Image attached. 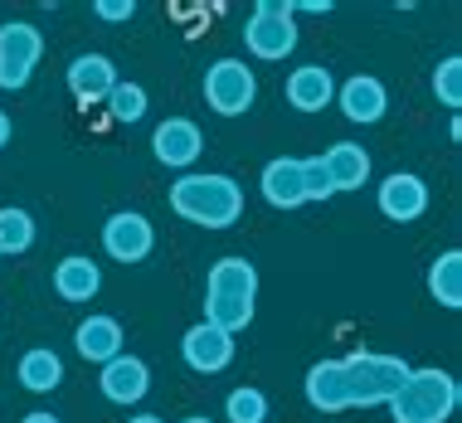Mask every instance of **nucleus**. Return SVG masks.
<instances>
[{
    "label": "nucleus",
    "mask_w": 462,
    "mask_h": 423,
    "mask_svg": "<svg viewBox=\"0 0 462 423\" xmlns=\"http://www.w3.org/2000/svg\"><path fill=\"white\" fill-rule=\"evenodd\" d=\"M171 209L185 224H199V229H229V224L244 219V185L234 176H219V170H185V176L171 185Z\"/></svg>",
    "instance_id": "nucleus-1"
},
{
    "label": "nucleus",
    "mask_w": 462,
    "mask_h": 423,
    "mask_svg": "<svg viewBox=\"0 0 462 423\" xmlns=\"http://www.w3.org/2000/svg\"><path fill=\"white\" fill-rule=\"evenodd\" d=\"M462 404V390L448 370H409V380L399 384L390 400L394 423H448Z\"/></svg>",
    "instance_id": "nucleus-2"
},
{
    "label": "nucleus",
    "mask_w": 462,
    "mask_h": 423,
    "mask_svg": "<svg viewBox=\"0 0 462 423\" xmlns=\"http://www.w3.org/2000/svg\"><path fill=\"white\" fill-rule=\"evenodd\" d=\"M409 360L399 355H380V351H356L341 360V375H346V404L374 409V404H390L399 394V384L409 380Z\"/></svg>",
    "instance_id": "nucleus-3"
},
{
    "label": "nucleus",
    "mask_w": 462,
    "mask_h": 423,
    "mask_svg": "<svg viewBox=\"0 0 462 423\" xmlns=\"http://www.w3.org/2000/svg\"><path fill=\"white\" fill-rule=\"evenodd\" d=\"M244 44L254 59H268L278 64L297 49V15H292V0H258L254 15L244 24Z\"/></svg>",
    "instance_id": "nucleus-4"
},
{
    "label": "nucleus",
    "mask_w": 462,
    "mask_h": 423,
    "mask_svg": "<svg viewBox=\"0 0 462 423\" xmlns=\"http://www.w3.org/2000/svg\"><path fill=\"white\" fill-rule=\"evenodd\" d=\"M258 97V78L244 59H215L205 69V103L219 112V117H244Z\"/></svg>",
    "instance_id": "nucleus-5"
},
{
    "label": "nucleus",
    "mask_w": 462,
    "mask_h": 423,
    "mask_svg": "<svg viewBox=\"0 0 462 423\" xmlns=\"http://www.w3.org/2000/svg\"><path fill=\"white\" fill-rule=\"evenodd\" d=\"M44 54V34L24 20H10L0 24V88H24L34 78V64Z\"/></svg>",
    "instance_id": "nucleus-6"
},
{
    "label": "nucleus",
    "mask_w": 462,
    "mask_h": 423,
    "mask_svg": "<svg viewBox=\"0 0 462 423\" xmlns=\"http://www.w3.org/2000/svg\"><path fill=\"white\" fill-rule=\"evenodd\" d=\"M103 248H107L112 263H142V258L156 248L152 219L136 215V209H117V215L103 224Z\"/></svg>",
    "instance_id": "nucleus-7"
},
{
    "label": "nucleus",
    "mask_w": 462,
    "mask_h": 423,
    "mask_svg": "<svg viewBox=\"0 0 462 423\" xmlns=\"http://www.w3.org/2000/svg\"><path fill=\"white\" fill-rule=\"evenodd\" d=\"M97 390H103V400L112 404H142L146 400V390H152V370H146V360H136V355H112L107 365H97Z\"/></svg>",
    "instance_id": "nucleus-8"
},
{
    "label": "nucleus",
    "mask_w": 462,
    "mask_h": 423,
    "mask_svg": "<svg viewBox=\"0 0 462 423\" xmlns=\"http://www.w3.org/2000/svg\"><path fill=\"white\" fill-rule=\"evenodd\" d=\"M152 152L161 166H171V170H190L199 152H205V136H199V127L190 117H166L161 127L152 132Z\"/></svg>",
    "instance_id": "nucleus-9"
},
{
    "label": "nucleus",
    "mask_w": 462,
    "mask_h": 423,
    "mask_svg": "<svg viewBox=\"0 0 462 423\" xmlns=\"http://www.w3.org/2000/svg\"><path fill=\"white\" fill-rule=\"evenodd\" d=\"M380 215L394 219V224H414L423 209H429V185H423V176H414V170H394V176L380 180Z\"/></svg>",
    "instance_id": "nucleus-10"
},
{
    "label": "nucleus",
    "mask_w": 462,
    "mask_h": 423,
    "mask_svg": "<svg viewBox=\"0 0 462 423\" xmlns=\"http://www.w3.org/2000/svg\"><path fill=\"white\" fill-rule=\"evenodd\" d=\"M180 355H185V365H190L195 375H219V370H229V360H234V336L215 331L209 321H195V326L185 331V341H180Z\"/></svg>",
    "instance_id": "nucleus-11"
},
{
    "label": "nucleus",
    "mask_w": 462,
    "mask_h": 423,
    "mask_svg": "<svg viewBox=\"0 0 462 423\" xmlns=\"http://www.w3.org/2000/svg\"><path fill=\"white\" fill-rule=\"evenodd\" d=\"M112 88H117V69H112L107 54H79L69 64V93L79 97V107L107 103Z\"/></svg>",
    "instance_id": "nucleus-12"
},
{
    "label": "nucleus",
    "mask_w": 462,
    "mask_h": 423,
    "mask_svg": "<svg viewBox=\"0 0 462 423\" xmlns=\"http://www.w3.org/2000/svg\"><path fill=\"white\" fill-rule=\"evenodd\" d=\"M336 103H341V112H346L351 122H360V127H374V122L384 117V107H390V93H384L380 78L356 73V78L336 83Z\"/></svg>",
    "instance_id": "nucleus-13"
},
{
    "label": "nucleus",
    "mask_w": 462,
    "mask_h": 423,
    "mask_svg": "<svg viewBox=\"0 0 462 423\" xmlns=\"http://www.w3.org/2000/svg\"><path fill=\"white\" fill-rule=\"evenodd\" d=\"M282 93H287V107L321 112V107L336 103V78H331V69H321V64H302V69L287 73V88Z\"/></svg>",
    "instance_id": "nucleus-14"
},
{
    "label": "nucleus",
    "mask_w": 462,
    "mask_h": 423,
    "mask_svg": "<svg viewBox=\"0 0 462 423\" xmlns=\"http://www.w3.org/2000/svg\"><path fill=\"white\" fill-rule=\"evenodd\" d=\"M258 190H263V200H268L273 209H297V205H307V195H302V161H297V156L268 161Z\"/></svg>",
    "instance_id": "nucleus-15"
},
{
    "label": "nucleus",
    "mask_w": 462,
    "mask_h": 423,
    "mask_svg": "<svg viewBox=\"0 0 462 423\" xmlns=\"http://www.w3.org/2000/svg\"><path fill=\"white\" fill-rule=\"evenodd\" d=\"M205 297H239V302H254L258 297V268L248 258H219L205 278Z\"/></svg>",
    "instance_id": "nucleus-16"
},
{
    "label": "nucleus",
    "mask_w": 462,
    "mask_h": 423,
    "mask_svg": "<svg viewBox=\"0 0 462 423\" xmlns=\"http://www.w3.org/2000/svg\"><path fill=\"white\" fill-rule=\"evenodd\" d=\"M97 288H103V268H97L93 258H83V253L59 258V268H54V292L64 297V302H93Z\"/></svg>",
    "instance_id": "nucleus-17"
},
{
    "label": "nucleus",
    "mask_w": 462,
    "mask_h": 423,
    "mask_svg": "<svg viewBox=\"0 0 462 423\" xmlns=\"http://www.w3.org/2000/svg\"><path fill=\"white\" fill-rule=\"evenodd\" d=\"M321 166H327L336 195H341V190H360V185L370 180V156H365V146H356V142H331L327 156H321Z\"/></svg>",
    "instance_id": "nucleus-18"
},
{
    "label": "nucleus",
    "mask_w": 462,
    "mask_h": 423,
    "mask_svg": "<svg viewBox=\"0 0 462 423\" xmlns=\"http://www.w3.org/2000/svg\"><path fill=\"white\" fill-rule=\"evenodd\" d=\"M307 404L321 409V414H341L346 404V375H341V360H317V365L307 370Z\"/></svg>",
    "instance_id": "nucleus-19"
},
{
    "label": "nucleus",
    "mask_w": 462,
    "mask_h": 423,
    "mask_svg": "<svg viewBox=\"0 0 462 423\" xmlns=\"http://www.w3.org/2000/svg\"><path fill=\"white\" fill-rule=\"evenodd\" d=\"M73 345H79L83 360L107 365L112 355H122V326H117V317H88V321H79Z\"/></svg>",
    "instance_id": "nucleus-20"
},
{
    "label": "nucleus",
    "mask_w": 462,
    "mask_h": 423,
    "mask_svg": "<svg viewBox=\"0 0 462 423\" xmlns=\"http://www.w3.org/2000/svg\"><path fill=\"white\" fill-rule=\"evenodd\" d=\"M20 384H24V390H34V394L59 390V384H64V360L49 351V345L24 351V355H20Z\"/></svg>",
    "instance_id": "nucleus-21"
},
{
    "label": "nucleus",
    "mask_w": 462,
    "mask_h": 423,
    "mask_svg": "<svg viewBox=\"0 0 462 423\" xmlns=\"http://www.w3.org/2000/svg\"><path fill=\"white\" fill-rule=\"evenodd\" d=\"M429 292H433V302L448 307V312L462 307V253L457 248H448V253H439L429 263Z\"/></svg>",
    "instance_id": "nucleus-22"
},
{
    "label": "nucleus",
    "mask_w": 462,
    "mask_h": 423,
    "mask_svg": "<svg viewBox=\"0 0 462 423\" xmlns=\"http://www.w3.org/2000/svg\"><path fill=\"white\" fill-rule=\"evenodd\" d=\"M205 321L224 336H239L248 321H254V302H239V297H205Z\"/></svg>",
    "instance_id": "nucleus-23"
},
{
    "label": "nucleus",
    "mask_w": 462,
    "mask_h": 423,
    "mask_svg": "<svg viewBox=\"0 0 462 423\" xmlns=\"http://www.w3.org/2000/svg\"><path fill=\"white\" fill-rule=\"evenodd\" d=\"M34 248V219L30 209H0V258H15Z\"/></svg>",
    "instance_id": "nucleus-24"
},
{
    "label": "nucleus",
    "mask_w": 462,
    "mask_h": 423,
    "mask_svg": "<svg viewBox=\"0 0 462 423\" xmlns=\"http://www.w3.org/2000/svg\"><path fill=\"white\" fill-rule=\"evenodd\" d=\"M224 418H229V423H268V394L254 390V384L229 390V400H224Z\"/></svg>",
    "instance_id": "nucleus-25"
},
{
    "label": "nucleus",
    "mask_w": 462,
    "mask_h": 423,
    "mask_svg": "<svg viewBox=\"0 0 462 423\" xmlns=\"http://www.w3.org/2000/svg\"><path fill=\"white\" fill-rule=\"evenodd\" d=\"M146 107H152V97H146L142 83H122V78H117V88L107 93V112H112L117 122H142Z\"/></svg>",
    "instance_id": "nucleus-26"
},
{
    "label": "nucleus",
    "mask_w": 462,
    "mask_h": 423,
    "mask_svg": "<svg viewBox=\"0 0 462 423\" xmlns=\"http://www.w3.org/2000/svg\"><path fill=\"white\" fill-rule=\"evenodd\" d=\"M433 93H439L443 107H462V59L457 54L433 69Z\"/></svg>",
    "instance_id": "nucleus-27"
},
{
    "label": "nucleus",
    "mask_w": 462,
    "mask_h": 423,
    "mask_svg": "<svg viewBox=\"0 0 462 423\" xmlns=\"http://www.w3.org/2000/svg\"><path fill=\"white\" fill-rule=\"evenodd\" d=\"M302 195H307V205L311 200H331V176H327V166H321V156H311V161H302Z\"/></svg>",
    "instance_id": "nucleus-28"
},
{
    "label": "nucleus",
    "mask_w": 462,
    "mask_h": 423,
    "mask_svg": "<svg viewBox=\"0 0 462 423\" xmlns=\"http://www.w3.org/2000/svg\"><path fill=\"white\" fill-rule=\"evenodd\" d=\"M97 15H103V20H132L136 15V5H132V0H97Z\"/></svg>",
    "instance_id": "nucleus-29"
},
{
    "label": "nucleus",
    "mask_w": 462,
    "mask_h": 423,
    "mask_svg": "<svg viewBox=\"0 0 462 423\" xmlns=\"http://www.w3.org/2000/svg\"><path fill=\"white\" fill-rule=\"evenodd\" d=\"M10 132H15V127H10V112L0 107V152H5V146H10Z\"/></svg>",
    "instance_id": "nucleus-30"
},
{
    "label": "nucleus",
    "mask_w": 462,
    "mask_h": 423,
    "mask_svg": "<svg viewBox=\"0 0 462 423\" xmlns=\"http://www.w3.org/2000/svg\"><path fill=\"white\" fill-rule=\"evenodd\" d=\"M20 423H59V418H54V414H44V409H34V414H24Z\"/></svg>",
    "instance_id": "nucleus-31"
},
{
    "label": "nucleus",
    "mask_w": 462,
    "mask_h": 423,
    "mask_svg": "<svg viewBox=\"0 0 462 423\" xmlns=\"http://www.w3.org/2000/svg\"><path fill=\"white\" fill-rule=\"evenodd\" d=\"M127 423H166L161 414H136V418H127Z\"/></svg>",
    "instance_id": "nucleus-32"
},
{
    "label": "nucleus",
    "mask_w": 462,
    "mask_h": 423,
    "mask_svg": "<svg viewBox=\"0 0 462 423\" xmlns=\"http://www.w3.org/2000/svg\"><path fill=\"white\" fill-rule=\"evenodd\" d=\"M180 423H215V418H205V414H190V418H180Z\"/></svg>",
    "instance_id": "nucleus-33"
}]
</instances>
